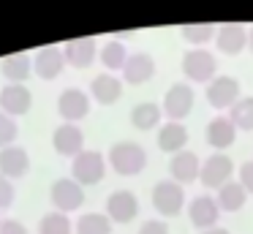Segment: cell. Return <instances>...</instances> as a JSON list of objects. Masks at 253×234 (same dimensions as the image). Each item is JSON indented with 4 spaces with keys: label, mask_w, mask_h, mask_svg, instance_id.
Segmentation results:
<instances>
[{
    "label": "cell",
    "mask_w": 253,
    "mask_h": 234,
    "mask_svg": "<svg viewBox=\"0 0 253 234\" xmlns=\"http://www.w3.org/2000/svg\"><path fill=\"white\" fill-rule=\"evenodd\" d=\"M240 101V82L234 76H215L207 85V103L212 109H231Z\"/></svg>",
    "instance_id": "cell-8"
},
{
    "label": "cell",
    "mask_w": 253,
    "mask_h": 234,
    "mask_svg": "<svg viewBox=\"0 0 253 234\" xmlns=\"http://www.w3.org/2000/svg\"><path fill=\"white\" fill-rule=\"evenodd\" d=\"M52 144H55V150L60 152V155L77 158L84 147V134L77 123H63L60 128H55V134H52Z\"/></svg>",
    "instance_id": "cell-17"
},
{
    "label": "cell",
    "mask_w": 253,
    "mask_h": 234,
    "mask_svg": "<svg viewBox=\"0 0 253 234\" xmlns=\"http://www.w3.org/2000/svg\"><path fill=\"white\" fill-rule=\"evenodd\" d=\"M14 199H17V188H14V183L8 177H3V174H0V210L11 207Z\"/></svg>",
    "instance_id": "cell-32"
},
{
    "label": "cell",
    "mask_w": 253,
    "mask_h": 234,
    "mask_svg": "<svg viewBox=\"0 0 253 234\" xmlns=\"http://www.w3.org/2000/svg\"><path fill=\"white\" fill-rule=\"evenodd\" d=\"M63 54H66L68 65L87 68V65H93L95 54H98V41L95 38H71V41L63 44Z\"/></svg>",
    "instance_id": "cell-15"
},
{
    "label": "cell",
    "mask_w": 253,
    "mask_h": 234,
    "mask_svg": "<svg viewBox=\"0 0 253 234\" xmlns=\"http://www.w3.org/2000/svg\"><path fill=\"white\" fill-rule=\"evenodd\" d=\"M202 234H231V232H226V229H218V226H215V229H207V232H202Z\"/></svg>",
    "instance_id": "cell-36"
},
{
    "label": "cell",
    "mask_w": 253,
    "mask_h": 234,
    "mask_svg": "<svg viewBox=\"0 0 253 234\" xmlns=\"http://www.w3.org/2000/svg\"><path fill=\"white\" fill-rule=\"evenodd\" d=\"M153 207L161 212L164 218H174L182 212L185 207V190L180 183H171V180H161L153 188Z\"/></svg>",
    "instance_id": "cell-3"
},
{
    "label": "cell",
    "mask_w": 253,
    "mask_h": 234,
    "mask_svg": "<svg viewBox=\"0 0 253 234\" xmlns=\"http://www.w3.org/2000/svg\"><path fill=\"white\" fill-rule=\"evenodd\" d=\"M218 215H220L218 201H215L212 196H207V193L196 196V199L191 201V207H188V218H191V223H193L196 229H202V232H207V229H215V223H218Z\"/></svg>",
    "instance_id": "cell-14"
},
{
    "label": "cell",
    "mask_w": 253,
    "mask_h": 234,
    "mask_svg": "<svg viewBox=\"0 0 253 234\" xmlns=\"http://www.w3.org/2000/svg\"><path fill=\"white\" fill-rule=\"evenodd\" d=\"M215 44H218V49L223 54L237 57L248 44V25H242V22H226V25H218Z\"/></svg>",
    "instance_id": "cell-12"
},
{
    "label": "cell",
    "mask_w": 253,
    "mask_h": 234,
    "mask_svg": "<svg viewBox=\"0 0 253 234\" xmlns=\"http://www.w3.org/2000/svg\"><path fill=\"white\" fill-rule=\"evenodd\" d=\"M248 44H251V49H253V25L248 27Z\"/></svg>",
    "instance_id": "cell-37"
},
{
    "label": "cell",
    "mask_w": 253,
    "mask_h": 234,
    "mask_svg": "<svg viewBox=\"0 0 253 234\" xmlns=\"http://www.w3.org/2000/svg\"><path fill=\"white\" fill-rule=\"evenodd\" d=\"M0 223H3V221H0Z\"/></svg>",
    "instance_id": "cell-38"
},
{
    "label": "cell",
    "mask_w": 253,
    "mask_h": 234,
    "mask_svg": "<svg viewBox=\"0 0 253 234\" xmlns=\"http://www.w3.org/2000/svg\"><path fill=\"white\" fill-rule=\"evenodd\" d=\"M193 90L185 85V82H177V85H171L169 90H166L164 95V103H161V109H164L166 117H171L174 123H180L182 117H188V112L193 109Z\"/></svg>",
    "instance_id": "cell-6"
},
{
    "label": "cell",
    "mask_w": 253,
    "mask_h": 234,
    "mask_svg": "<svg viewBox=\"0 0 253 234\" xmlns=\"http://www.w3.org/2000/svg\"><path fill=\"white\" fill-rule=\"evenodd\" d=\"M188 144V128L182 123H174V120H169V123L164 125V128L158 131V147L164 152H171V155H177V152H182Z\"/></svg>",
    "instance_id": "cell-22"
},
{
    "label": "cell",
    "mask_w": 253,
    "mask_h": 234,
    "mask_svg": "<svg viewBox=\"0 0 253 234\" xmlns=\"http://www.w3.org/2000/svg\"><path fill=\"white\" fill-rule=\"evenodd\" d=\"M128 49L123 41H117V38H112V41H106L104 47H101V63L106 65L109 71H123L128 63Z\"/></svg>",
    "instance_id": "cell-26"
},
{
    "label": "cell",
    "mask_w": 253,
    "mask_h": 234,
    "mask_svg": "<svg viewBox=\"0 0 253 234\" xmlns=\"http://www.w3.org/2000/svg\"><path fill=\"white\" fill-rule=\"evenodd\" d=\"M77 234H112V221L104 212H84L77 223H74Z\"/></svg>",
    "instance_id": "cell-27"
},
{
    "label": "cell",
    "mask_w": 253,
    "mask_h": 234,
    "mask_svg": "<svg viewBox=\"0 0 253 234\" xmlns=\"http://www.w3.org/2000/svg\"><path fill=\"white\" fill-rule=\"evenodd\" d=\"M161 117H164V109L153 101L136 103V106L131 109V125L136 131H153L155 125L161 123Z\"/></svg>",
    "instance_id": "cell-24"
},
{
    "label": "cell",
    "mask_w": 253,
    "mask_h": 234,
    "mask_svg": "<svg viewBox=\"0 0 253 234\" xmlns=\"http://www.w3.org/2000/svg\"><path fill=\"white\" fill-rule=\"evenodd\" d=\"M169 172H171V180L180 183V185L193 183V180H199V174H202V161H199L196 152L182 150V152H177V155H171Z\"/></svg>",
    "instance_id": "cell-18"
},
{
    "label": "cell",
    "mask_w": 253,
    "mask_h": 234,
    "mask_svg": "<svg viewBox=\"0 0 253 234\" xmlns=\"http://www.w3.org/2000/svg\"><path fill=\"white\" fill-rule=\"evenodd\" d=\"M245 199H248V190L242 188V183H226L223 188H218V207L223 212H240L245 207Z\"/></svg>",
    "instance_id": "cell-25"
},
{
    "label": "cell",
    "mask_w": 253,
    "mask_h": 234,
    "mask_svg": "<svg viewBox=\"0 0 253 234\" xmlns=\"http://www.w3.org/2000/svg\"><path fill=\"white\" fill-rule=\"evenodd\" d=\"M106 174V158L98 150H82L71 161V180L79 185H95Z\"/></svg>",
    "instance_id": "cell-2"
},
{
    "label": "cell",
    "mask_w": 253,
    "mask_h": 234,
    "mask_svg": "<svg viewBox=\"0 0 253 234\" xmlns=\"http://www.w3.org/2000/svg\"><path fill=\"white\" fill-rule=\"evenodd\" d=\"M106 215L112 223H131L139 215V199L131 190H115L106 199Z\"/></svg>",
    "instance_id": "cell-9"
},
{
    "label": "cell",
    "mask_w": 253,
    "mask_h": 234,
    "mask_svg": "<svg viewBox=\"0 0 253 234\" xmlns=\"http://www.w3.org/2000/svg\"><path fill=\"white\" fill-rule=\"evenodd\" d=\"M30 169V155L25 147L11 144V147H3L0 150V174L8 180H19L25 177Z\"/></svg>",
    "instance_id": "cell-16"
},
{
    "label": "cell",
    "mask_w": 253,
    "mask_h": 234,
    "mask_svg": "<svg viewBox=\"0 0 253 234\" xmlns=\"http://www.w3.org/2000/svg\"><path fill=\"white\" fill-rule=\"evenodd\" d=\"M139 234H169V226L164 221H144Z\"/></svg>",
    "instance_id": "cell-34"
},
{
    "label": "cell",
    "mask_w": 253,
    "mask_h": 234,
    "mask_svg": "<svg viewBox=\"0 0 253 234\" xmlns=\"http://www.w3.org/2000/svg\"><path fill=\"white\" fill-rule=\"evenodd\" d=\"M71 232H74V223L68 221L66 212L52 210L39 221V234H71Z\"/></svg>",
    "instance_id": "cell-29"
},
{
    "label": "cell",
    "mask_w": 253,
    "mask_h": 234,
    "mask_svg": "<svg viewBox=\"0 0 253 234\" xmlns=\"http://www.w3.org/2000/svg\"><path fill=\"white\" fill-rule=\"evenodd\" d=\"M240 183H242V188H245L248 193L253 196V161H245V163H242V169H240Z\"/></svg>",
    "instance_id": "cell-33"
},
{
    "label": "cell",
    "mask_w": 253,
    "mask_h": 234,
    "mask_svg": "<svg viewBox=\"0 0 253 234\" xmlns=\"http://www.w3.org/2000/svg\"><path fill=\"white\" fill-rule=\"evenodd\" d=\"M204 136H207V144H212L215 150H226V147L234 144V139H237V128L231 125V120H229V117H215L212 123L207 125Z\"/></svg>",
    "instance_id": "cell-23"
},
{
    "label": "cell",
    "mask_w": 253,
    "mask_h": 234,
    "mask_svg": "<svg viewBox=\"0 0 253 234\" xmlns=\"http://www.w3.org/2000/svg\"><path fill=\"white\" fill-rule=\"evenodd\" d=\"M106 161H109V166L115 169L117 174L133 177V174L144 172V166H147V152H144V147L136 144V141H117V144H112Z\"/></svg>",
    "instance_id": "cell-1"
},
{
    "label": "cell",
    "mask_w": 253,
    "mask_h": 234,
    "mask_svg": "<svg viewBox=\"0 0 253 234\" xmlns=\"http://www.w3.org/2000/svg\"><path fill=\"white\" fill-rule=\"evenodd\" d=\"M57 112L66 117V123H77L90 114V95H84L79 87H66L57 98Z\"/></svg>",
    "instance_id": "cell-10"
},
{
    "label": "cell",
    "mask_w": 253,
    "mask_h": 234,
    "mask_svg": "<svg viewBox=\"0 0 253 234\" xmlns=\"http://www.w3.org/2000/svg\"><path fill=\"white\" fill-rule=\"evenodd\" d=\"M231 172H234V163H231L229 155L223 152H215L207 161H202V174H199V183L204 188H223L229 183Z\"/></svg>",
    "instance_id": "cell-7"
},
{
    "label": "cell",
    "mask_w": 253,
    "mask_h": 234,
    "mask_svg": "<svg viewBox=\"0 0 253 234\" xmlns=\"http://www.w3.org/2000/svg\"><path fill=\"white\" fill-rule=\"evenodd\" d=\"M33 65H36V76L39 79L52 82L63 74V68L68 63H66V54H63V47H44V49H39Z\"/></svg>",
    "instance_id": "cell-13"
},
{
    "label": "cell",
    "mask_w": 253,
    "mask_h": 234,
    "mask_svg": "<svg viewBox=\"0 0 253 234\" xmlns=\"http://www.w3.org/2000/svg\"><path fill=\"white\" fill-rule=\"evenodd\" d=\"M180 36H182V41L202 47V44H207L210 38L218 36V27H215L212 22H191V25L180 27Z\"/></svg>",
    "instance_id": "cell-28"
},
{
    "label": "cell",
    "mask_w": 253,
    "mask_h": 234,
    "mask_svg": "<svg viewBox=\"0 0 253 234\" xmlns=\"http://www.w3.org/2000/svg\"><path fill=\"white\" fill-rule=\"evenodd\" d=\"M17 136H19V125H17V120L0 112V150H3V147H11Z\"/></svg>",
    "instance_id": "cell-31"
},
{
    "label": "cell",
    "mask_w": 253,
    "mask_h": 234,
    "mask_svg": "<svg viewBox=\"0 0 253 234\" xmlns=\"http://www.w3.org/2000/svg\"><path fill=\"white\" fill-rule=\"evenodd\" d=\"M0 74L6 76L8 85H25V82L33 76V60L25 52L8 54V57L0 60Z\"/></svg>",
    "instance_id": "cell-19"
},
{
    "label": "cell",
    "mask_w": 253,
    "mask_h": 234,
    "mask_svg": "<svg viewBox=\"0 0 253 234\" xmlns=\"http://www.w3.org/2000/svg\"><path fill=\"white\" fill-rule=\"evenodd\" d=\"M155 76V60L153 54L147 52H133L131 57H128L126 68H123V79L128 82V85H144V82H150Z\"/></svg>",
    "instance_id": "cell-20"
},
{
    "label": "cell",
    "mask_w": 253,
    "mask_h": 234,
    "mask_svg": "<svg viewBox=\"0 0 253 234\" xmlns=\"http://www.w3.org/2000/svg\"><path fill=\"white\" fill-rule=\"evenodd\" d=\"M90 95H93L101 106H112V103H117V98L123 95V82L112 74H101L90 82Z\"/></svg>",
    "instance_id": "cell-21"
},
{
    "label": "cell",
    "mask_w": 253,
    "mask_h": 234,
    "mask_svg": "<svg viewBox=\"0 0 253 234\" xmlns=\"http://www.w3.org/2000/svg\"><path fill=\"white\" fill-rule=\"evenodd\" d=\"M33 106V95L25 85H6L0 90V112L8 117H22Z\"/></svg>",
    "instance_id": "cell-11"
},
{
    "label": "cell",
    "mask_w": 253,
    "mask_h": 234,
    "mask_svg": "<svg viewBox=\"0 0 253 234\" xmlns=\"http://www.w3.org/2000/svg\"><path fill=\"white\" fill-rule=\"evenodd\" d=\"M0 234H28V229L19 221H14V218H6V221L0 223Z\"/></svg>",
    "instance_id": "cell-35"
},
{
    "label": "cell",
    "mask_w": 253,
    "mask_h": 234,
    "mask_svg": "<svg viewBox=\"0 0 253 234\" xmlns=\"http://www.w3.org/2000/svg\"><path fill=\"white\" fill-rule=\"evenodd\" d=\"M229 120L237 131H253V98H240L231 106Z\"/></svg>",
    "instance_id": "cell-30"
},
{
    "label": "cell",
    "mask_w": 253,
    "mask_h": 234,
    "mask_svg": "<svg viewBox=\"0 0 253 234\" xmlns=\"http://www.w3.org/2000/svg\"><path fill=\"white\" fill-rule=\"evenodd\" d=\"M49 201L57 212H74L84 204V188L77 180H55L49 188Z\"/></svg>",
    "instance_id": "cell-5"
},
{
    "label": "cell",
    "mask_w": 253,
    "mask_h": 234,
    "mask_svg": "<svg viewBox=\"0 0 253 234\" xmlns=\"http://www.w3.org/2000/svg\"><path fill=\"white\" fill-rule=\"evenodd\" d=\"M215 71H218V60L212 52L207 49H191V52L182 54V74L191 82H212Z\"/></svg>",
    "instance_id": "cell-4"
}]
</instances>
